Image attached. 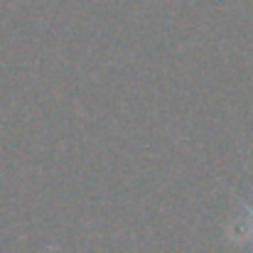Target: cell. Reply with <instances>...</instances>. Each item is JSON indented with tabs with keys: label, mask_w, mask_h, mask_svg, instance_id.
<instances>
[{
	"label": "cell",
	"mask_w": 253,
	"mask_h": 253,
	"mask_svg": "<svg viewBox=\"0 0 253 253\" xmlns=\"http://www.w3.org/2000/svg\"><path fill=\"white\" fill-rule=\"evenodd\" d=\"M239 207H241V216L229 229V236H231V241H249L253 253V202L239 199Z\"/></svg>",
	"instance_id": "6da1fadb"
}]
</instances>
